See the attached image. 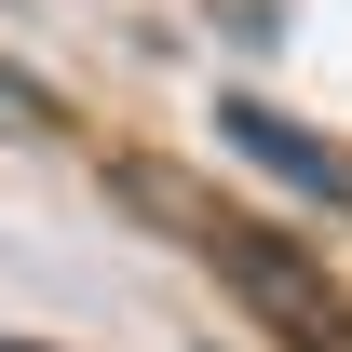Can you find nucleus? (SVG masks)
I'll list each match as a JSON object with an SVG mask.
<instances>
[{"label": "nucleus", "mask_w": 352, "mask_h": 352, "mask_svg": "<svg viewBox=\"0 0 352 352\" xmlns=\"http://www.w3.org/2000/svg\"><path fill=\"white\" fill-rule=\"evenodd\" d=\"M0 352H41V339H0Z\"/></svg>", "instance_id": "3"}, {"label": "nucleus", "mask_w": 352, "mask_h": 352, "mask_svg": "<svg viewBox=\"0 0 352 352\" xmlns=\"http://www.w3.org/2000/svg\"><path fill=\"white\" fill-rule=\"evenodd\" d=\"M217 135H230V149H244L258 176H285V190H311V204H352V163H339V149H325L311 122H285V109H258V95H230V109H217Z\"/></svg>", "instance_id": "2"}, {"label": "nucleus", "mask_w": 352, "mask_h": 352, "mask_svg": "<svg viewBox=\"0 0 352 352\" xmlns=\"http://www.w3.org/2000/svg\"><path fill=\"white\" fill-rule=\"evenodd\" d=\"M122 190H135V204H163V217L190 230V244H204L230 285H244V311H258L271 339H298V352H352V298H339V285L298 258V244H285V230H258V217H217V204H190L176 176H122Z\"/></svg>", "instance_id": "1"}]
</instances>
